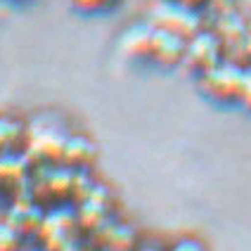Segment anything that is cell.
Segmentation results:
<instances>
[{"label": "cell", "instance_id": "obj_1", "mask_svg": "<svg viewBox=\"0 0 251 251\" xmlns=\"http://www.w3.org/2000/svg\"><path fill=\"white\" fill-rule=\"evenodd\" d=\"M69 138L71 133L57 119L41 116L26 130L28 154L36 156V159H43V161H62Z\"/></svg>", "mask_w": 251, "mask_h": 251}, {"label": "cell", "instance_id": "obj_2", "mask_svg": "<svg viewBox=\"0 0 251 251\" xmlns=\"http://www.w3.org/2000/svg\"><path fill=\"white\" fill-rule=\"evenodd\" d=\"M150 24L159 28H168L173 33H180L185 38H192L197 31H201V22L195 7H187L178 0L156 2L150 12Z\"/></svg>", "mask_w": 251, "mask_h": 251}, {"label": "cell", "instance_id": "obj_3", "mask_svg": "<svg viewBox=\"0 0 251 251\" xmlns=\"http://www.w3.org/2000/svg\"><path fill=\"white\" fill-rule=\"evenodd\" d=\"M242 74H244V67H239L235 62H227V59H221L211 69L201 71V88L213 100L232 102V100L239 98Z\"/></svg>", "mask_w": 251, "mask_h": 251}, {"label": "cell", "instance_id": "obj_4", "mask_svg": "<svg viewBox=\"0 0 251 251\" xmlns=\"http://www.w3.org/2000/svg\"><path fill=\"white\" fill-rule=\"evenodd\" d=\"M223 59V38L211 31H197L192 38H187L185 62L199 71L211 69Z\"/></svg>", "mask_w": 251, "mask_h": 251}, {"label": "cell", "instance_id": "obj_5", "mask_svg": "<svg viewBox=\"0 0 251 251\" xmlns=\"http://www.w3.org/2000/svg\"><path fill=\"white\" fill-rule=\"evenodd\" d=\"M185 50H187V38L180 33H173L168 28L154 26L152 31V43H150V59L164 67H173L185 59Z\"/></svg>", "mask_w": 251, "mask_h": 251}, {"label": "cell", "instance_id": "obj_6", "mask_svg": "<svg viewBox=\"0 0 251 251\" xmlns=\"http://www.w3.org/2000/svg\"><path fill=\"white\" fill-rule=\"evenodd\" d=\"M76 225V213L71 209H55L52 213L43 216L41 223V237L45 239V244L50 247V251H59L71 244V232Z\"/></svg>", "mask_w": 251, "mask_h": 251}, {"label": "cell", "instance_id": "obj_7", "mask_svg": "<svg viewBox=\"0 0 251 251\" xmlns=\"http://www.w3.org/2000/svg\"><path fill=\"white\" fill-rule=\"evenodd\" d=\"M152 24H140L128 28L121 36V50L128 57H150V43H152Z\"/></svg>", "mask_w": 251, "mask_h": 251}, {"label": "cell", "instance_id": "obj_8", "mask_svg": "<svg viewBox=\"0 0 251 251\" xmlns=\"http://www.w3.org/2000/svg\"><path fill=\"white\" fill-rule=\"evenodd\" d=\"M28 156L17 152H0V182H19L26 178Z\"/></svg>", "mask_w": 251, "mask_h": 251}, {"label": "cell", "instance_id": "obj_9", "mask_svg": "<svg viewBox=\"0 0 251 251\" xmlns=\"http://www.w3.org/2000/svg\"><path fill=\"white\" fill-rule=\"evenodd\" d=\"M93 156H95V147H93L90 140L83 138V135H71L67 147H64L62 161L69 164V166H85V164L93 161Z\"/></svg>", "mask_w": 251, "mask_h": 251}, {"label": "cell", "instance_id": "obj_10", "mask_svg": "<svg viewBox=\"0 0 251 251\" xmlns=\"http://www.w3.org/2000/svg\"><path fill=\"white\" fill-rule=\"evenodd\" d=\"M14 213H19V218L14 216L12 223L22 230V232H26V230H36V227H41L43 223V216L38 206L33 204V201H19L17 206H14Z\"/></svg>", "mask_w": 251, "mask_h": 251}, {"label": "cell", "instance_id": "obj_11", "mask_svg": "<svg viewBox=\"0 0 251 251\" xmlns=\"http://www.w3.org/2000/svg\"><path fill=\"white\" fill-rule=\"evenodd\" d=\"M24 135V126L14 119H0V152H7L17 140Z\"/></svg>", "mask_w": 251, "mask_h": 251}, {"label": "cell", "instance_id": "obj_12", "mask_svg": "<svg viewBox=\"0 0 251 251\" xmlns=\"http://www.w3.org/2000/svg\"><path fill=\"white\" fill-rule=\"evenodd\" d=\"M22 244V230L12 221H0V251H17Z\"/></svg>", "mask_w": 251, "mask_h": 251}, {"label": "cell", "instance_id": "obj_13", "mask_svg": "<svg viewBox=\"0 0 251 251\" xmlns=\"http://www.w3.org/2000/svg\"><path fill=\"white\" fill-rule=\"evenodd\" d=\"M74 7L83 10V12H100V10H109L119 0H71Z\"/></svg>", "mask_w": 251, "mask_h": 251}, {"label": "cell", "instance_id": "obj_14", "mask_svg": "<svg viewBox=\"0 0 251 251\" xmlns=\"http://www.w3.org/2000/svg\"><path fill=\"white\" fill-rule=\"evenodd\" d=\"M237 102H242L247 109H251V67H244L242 74V85H239V98Z\"/></svg>", "mask_w": 251, "mask_h": 251}, {"label": "cell", "instance_id": "obj_15", "mask_svg": "<svg viewBox=\"0 0 251 251\" xmlns=\"http://www.w3.org/2000/svg\"><path fill=\"white\" fill-rule=\"evenodd\" d=\"M173 251H204V247L199 242H195V239H182V242H178L173 247Z\"/></svg>", "mask_w": 251, "mask_h": 251}, {"label": "cell", "instance_id": "obj_16", "mask_svg": "<svg viewBox=\"0 0 251 251\" xmlns=\"http://www.w3.org/2000/svg\"><path fill=\"white\" fill-rule=\"evenodd\" d=\"M178 2H182V5H187V7H201V5H206L209 0H178Z\"/></svg>", "mask_w": 251, "mask_h": 251}, {"label": "cell", "instance_id": "obj_17", "mask_svg": "<svg viewBox=\"0 0 251 251\" xmlns=\"http://www.w3.org/2000/svg\"><path fill=\"white\" fill-rule=\"evenodd\" d=\"M242 45H244V52H247V55H251V31H247V33H244Z\"/></svg>", "mask_w": 251, "mask_h": 251}, {"label": "cell", "instance_id": "obj_18", "mask_svg": "<svg viewBox=\"0 0 251 251\" xmlns=\"http://www.w3.org/2000/svg\"><path fill=\"white\" fill-rule=\"evenodd\" d=\"M59 251H76V249H74V247L69 244V247H64V249H59Z\"/></svg>", "mask_w": 251, "mask_h": 251}, {"label": "cell", "instance_id": "obj_19", "mask_svg": "<svg viewBox=\"0 0 251 251\" xmlns=\"http://www.w3.org/2000/svg\"><path fill=\"white\" fill-rule=\"evenodd\" d=\"M31 251H45V249H31Z\"/></svg>", "mask_w": 251, "mask_h": 251}, {"label": "cell", "instance_id": "obj_20", "mask_svg": "<svg viewBox=\"0 0 251 251\" xmlns=\"http://www.w3.org/2000/svg\"><path fill=\"white\" fill-rule=\"evenodd\" d=\"M147 251H152V249H147Z\"/></svg>", "mask_w": 251, "mask_h": 251}]
</instances>
